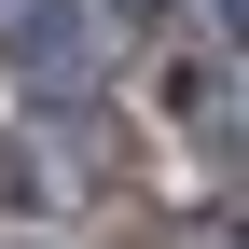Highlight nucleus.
I'll return each mask as SVG.
<instances>
[{
	"instance_id": "f257e3e1",
	"label": "nucleus",
	"mask_w": 249,
	"mask_h": 249,
	"mask_svg": "<svg viewBox=\"0 0 249 249\" xmlns=\"http://www.w3.org/2000/svg\"><path fill=\"white\" fill-rule=\"evenodd\" d=\"M83 55H97V28H83V14H55V0L0 28V70H14L28 97H83Z\"/></svg>"
},
{
	"instance_id": "f03ea898",
	"label": "nucleus",
	"mask_w": 249,
	"mask_h": 249,
	"mask_svg": "<svg viewBox=\"0 0 249 249\" xmlns=\"http://www.w3.org/2000/svg\"><path fill=\"white\" fill-rule=\"evenodd\" d=\"M222 28H235V55H249V0H222Z\"/></svg>"
},
{
	"instance_id": "7ed1b4c3",
	"label": "nucleus",
	"mask_w": 249,
	"mask_h": 249,
	"mask_svg": "<svg viewBox=\"0 0 249 249\" xmlns=\"http://www.w3.org/2000/svg\"><path fill=\"white\" fill-rule=\"evenodd\" d=\"M208 249H249V222H222V235H208Z\"/></svg>"
},
{
	"instance_id": "20e7f679",
	"label": "nucleus",
	"mask_w": 249,
	"mask_h": 249,
	"mask_svg": "<svg viewBox=\"0 0 249 249\" xmlns=\"http://www.w3.org/2000/svg\"><path fill=\"white\" fill-rule=\"evenodd\" d=\"M124 14H152V0H124Z\"/></svg>"
}]
</instances>
